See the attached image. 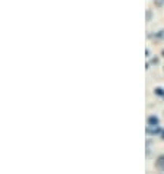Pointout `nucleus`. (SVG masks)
Returning a JSON list of instances; mask_svg holds the SVG:
<instances>
[{
	"mask_svg": "<svg viewBox=\"0 0 164 174\" xmlns=\"http://www.w3.org/2000/svg\"><path fill=\"white\" fill-rule=\"evenodd\" d=\"M163 130L158 126H147V133L148 135H161Z\"/></svg>",
	"mask_w": 164,
	"mask_h": 174,
	"instance_id": "nucleus-1",
	"label": "nucleus"
},
{
	"mask_svg": "<svg viewBox=\"0 0 164 174\" xmlns=\"http://www.w3.org/2000/svg\"><path fill=\"white\" fill-rule=\"evenodd\" d=\"M155 168H157L158 171H164V154L157 158V161H155Z\"/></svg>",
	"mask_w": 164,
	"mask_h": 174,
	"instance_id": "nucleus-2",
	"label": "nucleus"
},
{
	"mask_svg": "<svg viewBox=\"0 0 164 174\" xmlns=\"http://www.w3.org/2000/svg\"><path fill=\"white\" fill-rule=\"evenodd\" d=\"M147 123H148V126H160V120H158L157 116H151V117H148Z\"/></svg>",
	"mask_w": 164,
	"mask_h": 174,
	"instance_id": "nucleus-3",
	"label": "nucleus"
},
{
	"mask_svg": "<svg viewBox=\"0 0 164 174\" xmlns=\"http://www.w3.org/2000/svg\"><path fill=\"white\" fill-rule=\"evenodd\" d=\"M154 92H155V95H158V97L164 98V89H163V88H155V89H154Z\"/></svg>",
	"mask_w": 164,
	"mask_h": 174,
	"instance_id": "nucleus-4",
	"label": "nucleus"
},
{
	"mask_svg": "<svg viewBox=\"0 0 164 174\" xmlns=\"http://www.w3.org/2000/svg\"><path fill=\"white\" fill-rule=\"evenodd\" d=\"M152 37H155V38H164V31H158V32H155Z\"/></svg>",
	"mask_w": 164,
	"mask_h": 174,
	"instance_id": "nucleus-5",
	"label": "nucleus"
},
{
	"mask_svg": "<svg viewBox=\"0 0 164 174\" xmlns=\"http://www.w3.org/2000/svg\"><path fill=\"white\" fill-rule=\"evenodd\" d=\"M154 5H155L157 8H161V6L164 5V0H154Z\"/></svg>",
	"mask_w": 164,
	"mask_h": 174,
	"instance_id": "nucleus-6",
	"label": "nucleus"
},
{
	"mask_svg": "<svg viewBox=\"0 0 164 174\" xmlns=\"http://www.w3.org/2000/svg\"><path fill=\"white\" fill-rule=\"evenodd\" d=\"M147 19H148V20L151 19V12H147Z\"/></svg>",
	"mask_w": 164,
	"mask_h": 174,
	"instance_id": "nucleus-7",
	"label": "nucleus"
},
{
	"mask_svg": "<svg viewBox=\"0 0 164 174\" xmlns=\"http://www.w3.org/2000/svg\"><path fill=\"white\" fill-rule=\"evenodd\" d=\"M161 138L164 139V130H163V132H161Z\"/></svg>",
	"mask_w": 164,
	"mask_h": 174,
	"instance_id": "nucleus-8",
	"label": "nucleus"
},
{
	"mask_svg": "<svg viewBox=\"0 0 164 174\" xmlns=\"http://www.w3.org/2000/svg\"><path fill=\"white\" fill-rule=\"evenodd\" d=\"M161 54H163V57H164V50H163V53H161Z\"/></svg>",
	"mask_w": 164,
	"mask_h": 174,
	"instance_id": "nucleus-9",
	"label": "nucleus"
}]
</instances>
